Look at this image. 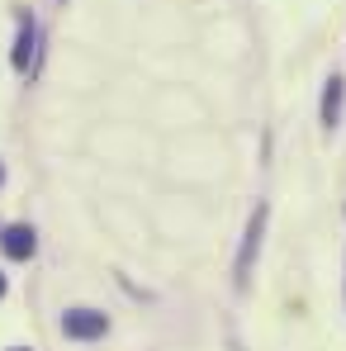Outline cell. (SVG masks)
<instances>
[{"instance_id": "obj_1", "label": "cell", "mask_w": 346, "mask_h": 351, "mask_svg": "<svg viewBox=\"0 0 346 351\" xmlns=\"http://www.w3.org/2000/svg\"><path fill=\"white\" fill-rule=\"evenodd\" d=\"M105 313H95V308H71V313H62V332L66 337H76V342H90V337H105Z\"/></svg>"}, {"instance_id": "obj_2", "label": "cell", "mask_w": 346, "mask_h": 351, "mask_svg": "<svg viewBox=\"0 0 346 351\" xmlns=\"http://www.w3.org/2000/svg\"><path fill=\"white\" fill-rule=\"evenodd\" d=\"M0 247H5V256H10V261H24V256H34V228H24V223L5 228Z\"/></svg>"}, {"instance_id": "obj_3", "label": "cell", "mask_w": 346, "mask_h": 351, "mask_svg": "<svg viewBox=\"0 0 346 351\" xmlns=\"http://www.w3.org/2000/svg\"><path fill=\"white\" fill-rule=\"evenodd\" d=\"M261 223H266V209H256L251 228H247V242H242V261H237V280L247 285V266H251V252L261 247Z\"/></svg>"}, {"instance_id": "obj_4", "label": "cell", "mask_w": 346, "mask_h": 351, "mask_svg": "<svg viewBox=\"0 0 346 351\" xmlns=\"http://www.w3.org/2000/svg\"><path fill=\"white\" fill-rule=\"evenodd\" d=\"M337 119H342V81L332 76V81H328V90H323V123L332 128Z\"/></svg>"}, {"instance_id": "obj_5", "label": "cell", "mask_w": 346, "mask_h": 351, "mask_svg": "<svg viewBox=\"0 0 346 351\" xmlns=\"http://www.w3.org/2000/svg\"><path fill=\"white\" fill-rule=\"evenodd\" d=\"M29 62H34V24H24L19 29V43H14V66L29 71Z\"/></svg>"}, {"instance_id": "obj_6", "label": "cell", "mask_w": 346, "mask_h": 351, "mask_svg": "<svg viewBox=\"0 0 346 351\" xmlns=\"http://www.w3.org/2000/svg\"><path fill=\"white\" fill-rule=\"evenodd\" d=\"M0 294H5V276H0Z\"/></svg>"}, {"instance_id": "obj_7", "label": "cell", "mask_w": 346, "mask_h": 351, "mask_svg": "<svg viewBox=\"0 0 346 351\" xmlns=\"http://www.w3.org/2000/svg\"><path fill=\"white\" fill-rule=\"evenodd\" d=\"M0 180H5V171H0Z\"/></svg>"}, {"instance_id": "obj_8", "label": "cell", "mask_w": 346, "mask_h": 351, "mask_svg": "<svg viewBox=\"0 0 346 351\" xmlns=\"http://www.w3.org/2000/svg\"><path fill=\"white\" fill-rule=\"evenodd\" d=\"M14 351H24V347H14Z\"/></svg>"}]
</instances>
